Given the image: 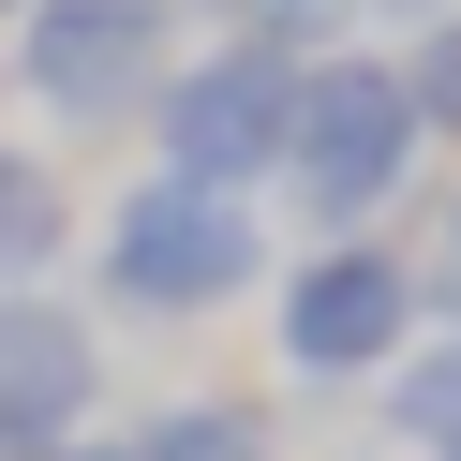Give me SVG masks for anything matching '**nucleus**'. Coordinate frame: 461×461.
<instances>
[{
    "mask_svg": "<svg viewBox=\"0 0 461 461\" xmlns=\"http://www.w3.org/2000/svg\"><path fill=\"white\" fill-rule=\"evenodd\" d=\"M431 179V134H417V90H402L387 45H328V60H298V104H283V209H298V239H387V209Z\"/></svg>",
    "mask_w": 461,
    "mask_h": 461,
    "instance_id": "f257e3e1",
    "label": "nucleus"
},
{
    "mask_svg": "<svg viewBox=\"0 0 461 461\" xmlns=\"http://www.w3.org/2000/svg\"><path fill=\"white\" fill-rule=\"evenodd\" d=\"M268 268H283L268 194H209V179H164V164L120 179V209H104V239H90L104 312H134V328H209V312L268 298Z\"/></svg>",
    "mask_w": 461,
    "mask_h": 461,
    "instance_id": "f03ea898",
    "label": "nucleus"
},
{
    "mask_svg": "<svg viewBox=\"0 0 461 461\" xmlns=\"http://www.w3.org/2000/svg\"><path fill=\"white\" fill-rule=\"evenodd\" d=\"M194 45L179 0H31L15 15V45H0V90L31 104L60 149H90V134H134L164 90V60Z\"/></svg>",
    "mask_w": 461,
    "mask_h": 461,
    "instance_id": "7ed1b4c3",
    "label": "nucleus"
},
{
    "mask_svg": "<svg viewBox=\"0 0 461 461\" xmlns=\"http://www.w3.org/2000/svg\"><path fill=\"white\" fill-rule=\"evenodd\" d=\"M402 342H417V283L387 239H298L268 268V357L298 387H387Z\"/></svg>",
    "mask_w": 461,
    "mask_h": 461,
    "instance_id": "20e7f679",
    "label": "nucleus"
},
{
    "mask_svg": "<svg viewBox=\"0 0 461 461\" xmlns=\"http://www.w3.org/2000/svg\"><path fill=\"white\" fill-rule=\"evenodd\" d=\"M283 104H298V60H268V45H209L194 31L179 60H164L149 90V164L164 179H209V194H268L283 179Z\"/></svg>",
    "mask_w": 461,
    "mask_h": 461,
    "instance_id": "39448f33",
    "label": "nucleus"
},
{
    "mask_svg": "<svg viewBox=\"0 0 461 461\" xmlns=\"http://www.w3.org/2000/svg\"><path fill=\"white\" fill-rule=\"evenodd\" d=\"M104 417V312L60 283H0V461H60Z\"/></svg>",
    "mask_w": 461,
    "mask_h": 461,
    "instance_id": "423d86ee",
    "label": "nucleus"
},
{
    "mask_svg": "<svg viewBox=\"0 0 461 461\" xmlns=\"http://www.w3.org/2000/svg\"><path fill=\"white\" fill-rule=\"evenodd\" d=\"M60 253H75V179H60V149L0 134V283H60Z\"/></svg>",
    "mask_w": 461,
    "mask_h": 461,
    "instance_id": "0eeeda50",
    "label": "nucleus"
},
{
    "mask_svg": "<svg viewBox=\"0 0 461 461\" xmlns=\"http://www.w3.org/2000/svg\"><path fill=\"white\" fill-rule=\"evenodd\" d=\"M120 447H134V461H283V431H268V402H239V387H194V402H149Z\"/></svg>",
    "mask_w": 461,
    "mask_h": 461,
    "instance_id": "6e6552de",
    "label": "nucleus"
},
{
    "mask_svg": "<svg viewBox=\"0 0 461 461\" xmlns=\"http://www.w3.org/2000/svg\"><path fill=\"white\" fill-rule=\"evenodd\" d=\"M387 253H402V283H417V328H461V164H431L387 209Z\"/></svg>",
    "mask_w": 461,
    "mask_h": 461,
    "instance_id": "1a4fd4ad",
    "label": "nucleus"
},
{
    "mask_svg": "<svg viewBox=\"0 0 461 461\" xmlns=\"http://www.w3.org/2000/svg\"><path fill=\"white\" fill-rule=\"evenodd\" d=\"M387 431L417 461H461V328H417L387 357Z\"/></svg>",
    "mask_w": 461,
    "mask_h": 461,
    "instance_id": "9d476101",
    "label": "nucleus"
},
{
    "mask_svg": "<svg viewBox=\"0 0 461 461\" xmlns=\"http://www.w3.org/2000/svg\"><path fill=\"white\" fill-rule=\"evenodd\" d=\"M209 45H268V60H328L357 45V0H179Z\"/></svg>",
    "mask_w": 461,
    "mask_h": 461,
    "instance_id": "9b49d317",
    "label": "nucleus"
},
{
    "mask_svg": "<svg viewBox=\"0 0 461 461\" xmlns=\"http://www.w3.org/2000/svg\"><path fill=\"white\" fill-rule=\"evenodd\" d=\"M387 60H402V90H417V134H431V149H461V0H447V15H417Z\"/></svg>",
    "mask_w": 461,
    "mask_h": 461,
    "instance_id": "f8f14e48",
    "label": "nucleus"
},
{
    "mask_svg": "<svg viewBox=\"0 0 461 461\" xmlns=\"http://www.w3.org/2000/svg\"><path fill=\"white\" fill-rule=\"evenodd\" d=\"M357 15H387V31H417V15H447V0H357Z\"/></svg>",
    "mask_w": 461,
    "mask_h": 461,
    "instance_id": "ddd939ff",
    "label": "nucleus"
},
{
    "mask_svg": "<svg viewBox=\"0 0 461 461\" xmlns=\"http://www.w3.org/2000/svg\"><path fill=\"white\" fill-rule=\"evenodd\" d=\"M60 461H134V447H120V431H75V447H60Z\"/></svg>",
    "mask_w": 461,
    "mask_h": 461,
    "instance_id": "4468645a",
    "label": "nucleus"
},
{
    "mask_svg": "<svg viewBox=\"0 0 461 461\" xmlns=\"http://www.w3.org/2000/svg\"><path fill=\"white\" fill-rule=\"evenodd\" d=\"M15 15H31V0H0V31H15Z\"/></svg>",
    "mask_w": 461,
    "mask_h": 461,
    "instance_id": "2eb2a0df",
    "label": "nucleus"
}]
</instances>
